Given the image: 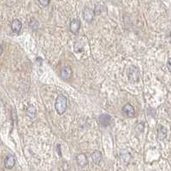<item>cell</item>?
Listing matches in <instances>:
<instances>
[{"label": "cell", "mask_w": 171, "mask_h": 171, "mask_svg": "<svg viewBox=\"0 0 171 171\" xmlns=\"http://www.w3.org/2000/svg\"><path fill=\"white\" fill-rule=\"evenodd\" d=\"M68 106V101L67 98L65 97L63 94H60L57 96L55 102V109L56 111L57 112L58 115H63L64 114V112L66 111Z\"/></svg>", "instance_id": "1"}, {"label": "cell", "mask_w": 171, "mask_h": 171, "mask_svg": "<svg viewBox=\"0 0 171 171\" xmlns=\"http://www.w3.org/2000/svg\"><path fill=\"white\" fill-rule=\"evenodd\" d=\"M127 75L128 80L130 82H132V83L138 82L140 80V69H139V68L134 66V65H131L130 67L127 69Z\"/></svg>", "instance_id": "2"}, {"label": "cell", "mask_w": 171, "mask_h": 171, "mask_svg": "<svg viewBox=\"0 0 171 171\" xmlns=\"http://www.w3.org/2000/svg\"><path fill=\"white\" fill-rule=\"evenodd\" d=\"M98 124L100 125L101 127H109L112 123V117L111 116V115L109 114H101L98 118Z\"/></svg>", "instance_id": "3"}, {"label": "cell", "mask_w": 171, "mask_h": 171, "mask_svg": "<svg viewBox=\"0 0 171 171\" xmlns=\"http://www.w3.org/2000/svg\"><path fill=\"white\" fill-rule=\"evenodd\" d=\"M73 76V70L70 66H64V67L60 71V77L64 80V81H69L70 80Z\"/></svg>", "instance_id": "4"}, {"label": "cell", "mask_w": 171, "mask_h": 171, "mask_svg": "<svg viewBox=\"0 0 171 171\" xmlns=\"http://www.w3.org/2000/svg\"><path fill=\"white\" fill-rule=\"evenodd\" d=\"M123 114L127 117H129V118H133L135 116V110L134 107L129 103L126 104L123 107Z\"/></svg>", "instance_id": "5"}, {"label": "cell", "mask_w": 171, "mask_h": 171, "mask_svg": "<svg viewBox=\"0 0 171 171\" xmlns=\"http://www.w3.org/2000/svg\"><path fill=\"white\" fill-rule=\"evenodd\" d=\"M95 16V11L90 9V8H86L83 11V18L85 20L86 23H91L93 21Z\"/></svg>", "instance_id": "6"}, {"label": "cell", "mask_w": 171, "mask_h": 171, "mask_svg": "<svg viewBox=\"0 0 171 171\" xmlns=\"http://www.w3.org/2000/svg\"><path fill=\"white\" fill-rule=\"evenodd\" d=\"M81 21L79 19H74L73 21H71L70 24H69V30L72 34H77L78 32L81 29Z\"/></svg>", "instance_id": "7"}, {"label": "cell", "mask_w": 171, "mask_h": 171, "mask_svg": "<svg viewBox=\"0 0 171 171\" xmlns=\"http://www.w3.org/2000/svg\"><path fill=\"white\" fill-rule=\"evenodd\" d=\"M15 156L11 155V154H9L6 156L5 159H4V166L8 169H11L12 168L15 166Z\"/></svg>", "instance_id": "8"}, {"label": "cell", "mask_w": 171, "mask_h": 171, "mask_svg": "<svg viewBox=\"0 0 171 171\" xmlns=\"http://www.w3.org/2000/svg\"><path fill=\"white\" fill-rule=\"evenodd\" d=\"M76 162H77V164L81 167H86L88 164L87 156L84 153H80L76 156Z\"/></svg>", "instance_id": "9"}, {"label": "cell", "mask_w": 171, "mask_h": 171, "mask_svg": "<svg viewBox=\"0 0 171 171\" xmlns=\"http://www.w3.org/2000/svg\"><path fill=\"white\" fill-rule=\"evenodd\" d=\"M11 29L12 31L15 33V34H18L21 32V30L23 28V23L22 22L18 20V19H15V20H13L11 23Z\"/></svg>", "instance_id": "10"}, {"label": "cell", "mask_w": 171, "mask_h": 171, "mask_svg": "<svg viewBox=\"0 0 171 171\" xmlns=\"http://www.w3.org/2000/svg\"><path fill=\"white\" fill-rule=\"evenodd\" d=\"M167 134H168V130L167 128L164 126H161L160 125L158 127V128H157V137L159 140H164L165 138L167 137Z\"/></svg>", "instance_id": "11"}, {"label": "cell", "mask_w": 171, "mask_h": 171, "mask_svg": "<svg viewBox=\"0 0 171 171\" xmlns=\"http://www.w3.org/2000/svg\"><path fill=\"white\" fill-rule=\"evenodd\" d=\"M92 159L95 164H99L102 161V153L99 151H94L92 153Z\"/></svg>", "instance_id": "12"}, {"label": "cell", "mask_w": 171, "mask_h": 171, "mask_svg": "<svg viewBox=\"0 0 171 171\" xmlns=\"http://www.w3.org/2000/svg\"><path fill=\"white\" fill-rule=\"evenodd\" d=\"M26 114L30 119H34L36 116V108L34 105H29L26 110Z\"/></svg>", "instance_id": "13"}, {"label": "cell", "mask_w": 171, "mask_h": 171, "mask_svg": "<svg viewBox=\"0 0 171 171\" xmlns=\"http://www.w3.org/2000/svg\"><path fill=\"white\" fill-rule=\"evenodd\" d=\"M29 25L30 27L34 30H36L39 27V23H38L37 20H35L34 18L31 19V23H30Z\"/></svg>", "instance_id": "14"}, {"label": "cell", "mask_w": 171, "mask_h": 171, "mask_svg": "<svg viewBox=\"0 0 171 171\" xmlns=\"http://www.w3.org/2000/svg\"><path fill=\"white\" fill-rule=\"evenodd\" d=\"M38 1H39V3H40L42 6L45 7V6H48L51 0H38Z\"/></svg>", "instance_id": "15"}, {"label": "cell", "mask_w": 171, "mask_h": 171, "mask_svg": "<svg viewBox=\"0 0 171 171\" xmlns=\"http://www.w3.org/2000/svg\"><path fill=\"white\" fill-rule=\"evenodd\" d=\"M167 68H168V69H169V71L171 73V57H169V60H168Z\"/></svg>", "instance_id": "16"}, {"label": "cell", "mask_w": 171, "mask_h": 171, "mask_svg": "<svg viewBox=\"0 0 171 171\" xmlns=\"http://www.w3.org/2000/svg\"><path fill=\"white\" fill-rule=\"evenodd\" d=\"M2 53H3V48H2V46L0 45V56L2 55Z\"/></svg>", "instance_id": "17"}]
</instances>
